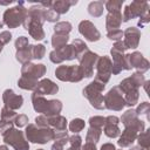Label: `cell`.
<instances>
[{"mask_svg":"<svg viewBox=\"0 0 150 150\" xmlns=\"http://www.w3.org/2000/svg\"><path fill=\"white\" fill-rule=\"evenodd\" d=\"M148 112H149V103L148 102H143L136 110V115H146L148 116Z\"/></svg>","mask_w":150,"mask_h":150,"instance_id":"f35d334b","label":"cell"},{"mask_svg":"<svg viewBox=\"0 0 150 150\" xmlns=\"http://www.w3.org/2000/svg\"><path fill=\"white\" fill-rule=\"evenodd\" d=\"M15 47H16L18 50H21V49H25L26 47H28V40H27V38L20 36V38L15 41Z\"/></svg>","mask_w":150,"mask_h":150,"instance_id":"8d00e7d4","label":"cell"},{"mask_svg":"<svg viewBox=\"0 0 150 150\" xmlns=\"http://www.w3.org/2000/svg\"><path fill=\"white\" fill-rule=\"evenodd\" d=\"M28 122V118L27 116L25 115H19V116H15V124L18 127H23L26 123Z\"/></svg>","mask_w":150,"mask_h":150,"instance_id":"ab89813d","label":"cell"},{"mask_svg":"<svg viewBox=\"0 0 150 150\" xmlns=\"http://www.w3.org/2000/svg\"><path fill=\"white\" fill-rule=\"evenodd\" d=\"M15 116H16L15 112L12 111L11 109H8L7 107H5V108L2 109V111H1V118H2V121L11 122V120H12L13 117H15Z\"/></svg>","mask_w":150,"mask_h":150,"instance_id":"d590c367","label":"cell"},{"mask_svg":"<svg viewBox=\"0 0 150 150\" xmlns=\"http://www.w3.org/2000/svg\"><path fill=\"white\" fill-rule=\"evenodd\" d=\"M101 150H115V146L112 144H110V143H105V144L102 145Z\"/></svg>","mask_w":150,"mask_h":150,"instance_id":"7bdbcfd3","label":"cell"},{"mask_svg":"<svg viewBox=\"0 0 150 150\" xmlns=\"http://www.w3.org/2000/svg\"><path fill=\"white\" fill-rule=\"evenodd\" d=\"M54 130L48 129V128H41L36 129L35 125L29 124L26 128V136L28 141L33 143H46L50 139L54 138Z\"/></svg>","mask_w":150,"mask_h":150,"instance_id":"3957f363","label":"cell"},{"mask_svg":"<svg viewBox=\"0 0 150 150\" xmlns=\"http://www.w3.org/2000/svg\"><path fill=\"white\" fill-rule=\"evenodd\" d=\"M4 102L8 109H18L22 105V96L15 95L13 90L7 89L4 93Z\"/></svg>","mask_w":150,"mask_h":150,"instance_id":"e0dca14e","label":"cell"},{"mask_svg":"<svg viewBox=\"0 0 150 150\" xmlns=\"http://www.w3.org/2000/svg\"><path fill=\"white\" fill-rule=\"evenodd\" d=\"M36 86H38V83H36L35 80L27 79V77H23V76L19 80V87L22 88V89H29L30 90V89L36 88Z\"/></svg>","mask_w":150,"mask_h":150,"instance_id":"484cf974","label":"cell"},{"mask_svg":"<svg viewBox=\"0 0 150 150\" xmlns=\"http://www.w3.org/2000/svg\"><path fill=\"white\" fill-rule=\"evenodd\" d=\"M123 1H107L105 2V7L109 11V13H112V12H120L121 9V6H122Z\"/></svg>","mask_w":150,"mask_h":150,"instance_id":"1f68e13d","label":"cell"},{"mask_svg":"<svg viewBox=\"0 0 150 150\" xmlns=\"http://www.w3.org/2000/svg\"><path fill=\"white\" fill-rule=\"evenodd\" d=\"M118 124V118L116 116H109L105 118V122H104V134L108 136V137H117L120 135V129L117 127Z\"/></svg>","mask_w":150,"mask_h":150,"instance_id":"ac0fdd59","label":"cell"},{"mask_svg":"<svg viewBox=\"0 0 150 150\" xmlns=\"http://www.w3.org/2000/svg\"><path fill=\"white\" fill-rule=\"evenodd\" d=\"M124 36H125V39L123 41V45H124L125 49H128V48H136L138 46L141 33H139V30L137 28H135V27L128 28L124 32Z\"/></svg>","mask_w":150,"mask_h":150,"instance_id":"9a60e30c","label":"cell"},{"mask_svg":"<svg viewBox=\"0 0 150 150\" xmlns=\"http://www.w3.org/2000/svg\"><path fill=\"white\" fill-rule=\"evenodd\" d=\"M59 90L57 86L52 82L50 80H42L40 83H38L36 88H35V91H34V95H38V96H41V95H45V94H48V95H53V94H56Z\"/></svg>","mask_w":150,"mask_h":150,"instance_id":"2e32d148","label":"cell"},{"mask_svg":"<svg viewBox=\"0 0 150 150\" xmlns=\"http://www.w3.org/2000/svg\"><path fill=\"white\" fill-rule=\"evenodd\" d=\"M83 128H84V121L81 120V118H75V120H73V121L70 122V124H69V129H70V131H73V132H79V131H81Z\"/></svg>","mask_w":150,"mask_h":150,"instance_id":"f1b7e54d","label":"cell"},{"mask_svg":"<svg viewBox=\"0 0 150 150\" xmlns=\"http://www.w3.org/2000/svg\"><path fill=\"white\" fill-rule=\"evenodd\" d=\"M0 150H8V149H7L5 145H1V146H0Z\"/></svg>","mask_w":150,"mask_h":150,"instance_id":"ee69618b","label":"cell"},{"mask_svg":"<svg viewBox=\"0 0 150 150\" xmlns=\"http://www.w3.org/2000/svg\"><path fill=\"white\" fill-rule=\"evenodd\" d=\"M68 139L70 142V146L67 150H80V146H81V137L79 135H74V136L69 137Z\"/></svg>","mask_w":150,"mask_h":150,"instance_id":"4dcf8cb0","label":"cell"},{"mask_svg":"<svg viewBox=\"0 0 150 150\" xmlns=\"http://www.w3.org/2000/svg\"><path fill=\"white\" fill-rule=\"evenodd\" d=\"M43 19L45 20H48L50 22H54V21H57L59 20V14L55 13L52 8L43 9Z\"/></svg>","mask_w":150,"mask_h":150,"instance_id":"d6a6232c","label":"cell"},{"mask_svg":"<svg viewBox=\"0 0 150 150\" xmlns=\"http://www.w3.org/2000/svg\"><path fill=\"white\" fill-rule=\"evenodd\" d=\"M149 134H150V130H146L145 132H143L138 136V143H139L141 148L149 149Z\"/></svg>","mask_w":150,"mask_h":150,"instance_id":"836d02e7","label":"cell"},{"mask_svg":"<svg viewBox=\"0 0 150 150\" xmlns=\"http://www.w3.org/2000/svg\"><path fill=\"white\" fill-rule=\"evenodd\" d=\"M46 71V68L43 64H30L27 63L22 67V76L27 77V79H32V80H38L39 77H41Z\"/></svg>","mask_w":150,"mask_h":150,"instance_id":"5bb4252c","label":"cell"},{"mask_svg":"<svg viewBox=\"0 0 150 150\" xmlns=\"http://www.w3.org/2000/svg\"><path fill=\"white\" fill-rule=\"evenodd\" d=\"M4 136V141L8 144H11L12 146L15 148V150H28L29 145L28 143L23 139V134L20 130H15V129H8L7 131H5L2 134Z\"/></svg>","mask_w":150,"mask_h":150,"instance_id":"5b68a950","label":"cell"},{"mask_svg":"<svg viewBox=\"0 0 150 150\" xmlns=\"http://www.w3.org/2000/svg\"><path fill=\"white\" fill-rule=\"evenodd\" d=\"M32 48H33V46H29V47H26L25 49L18 50L16 59L21 63H29V60L33 59V56H32Z\"/></svg>","mask_w":150,"mask_h":150,"instance_id":"603a6c76","label":"cell"},{"mask_svg":"<svg viewBox=\"0 0 150 150\" xmlns=\"http://www.w3.org/2000/svg\"><path fill=\"white\" fill-rule=\"evenodd\" d=\"M137 131L138 130L134 127H125V130L123 131L122 136L120 137L118 145L120 146H129L137 137Z\"/></svg>","mask_w":150,"mask_h":150,"instance_id":"d6986e66","label":"cell"},{"mask_svg":"<svg viewBox=\"0 0 150 150\" xmlns=\"http://www.w3.org/2000/svg\"><path fill=\"white\" fill-rule=\"evenodd\" d=\"M100 135H101V129L90 127L88 135H87V142L88 143H96L100 138Z\"/></svg>","mask_w":150,"mask_h":150,"instance_id":"83f0119b","label":"cell"},{"mask_svg":"<svg viewBox=\"0 0 150 150\" xmlns=\"http://www.w3.org/2000/svg\"><path fill=\"white\" fill-rule=\"evenodd\" d=\"M124 61H125V69H131L132 67H136L141 73H144L149 68V62L138 52H135L132 54L125 55L124 56Z\"/></svg>","mask_w":150,"mask_h":150,"instance_id":"9c48e42d","label":"cell"},{"mask_svg":"<svg viewBox=\"0 0 150 150\" xmlns=\"http://www.w3.org/2000/svg\"><path fill=\"white\" fill-rule=\"evenodd\" d=\"M82 150H96V148H95V144L94 143H86L84 144V146L82 148Z\"/></svg>","mask_w":150,"mask_h":150,"instance_id":"b9f144b4","label":"cell"},{"mask_svg":"<svg viewBox=\"0 0 150 150\" xmlns=\"http://www.w3.org/2000/svg\"><path fill=\"white\" fill-rule=\"evenodd\" d=\"M76 2L77 1H56V2H52L50 8L60 15L62 13H67L69 7L73 5H76Z\"/></svg>","mask_w":150,"mask_h":150,"instance_id":"44dd1931","label":"cell"},{"mask_svg":"<svg viewBox=\"0 0 150 150\" xmlns=\"http://www.w3.org/2000/svg\"><path fill=\"white\" fill-rule=\"evenodd\" d=\"M39 150H42V149H39Z\"/></svg>","mask_w":150,"mask_h":150,"instance_id":"bcb514c9","label":"cell"},{"mask_svg":"<svg viewBox=\"0 0 150 150\" xmlns=\"http://www.w3.org/2000/svg\"><path fill=\"white\" fill-rule=\"evenodd\" d=\"M148 13V2H141V1H134L131 5L127 6L123 14V21H128L135 16H142L143 14Z\"/></svg>","mask_w":150,"mask_h":150,"instance_id":"8fae6325","label":"cell"},{"mask_svg":"<svg viewBox=\"0 0 150 150\" xmlns=\"http://www.w3.org/2000/svg\"><path fill=\"white\" fill-rule=\"evenodd\" d=\"M68 39H69V38H68L67 34H56V33H55V34L53 35L52 43H53V46H54L56 49H59V48H62V47L66 46Z\"/></svg>","mask_w":150,"mask_h":150,"instance_id":"cb8c5ba5","label":"cell"},{"mask_svg":"<svg viewBox=\"0 0 150 150\" xmlns=\"http://www.w3.org/2000/svg\"><path fill=\"white\" fill-rule=\"evenodd\" d=\"M45 46L43 45H38V46H33L32 48V56L34 59H42L45 55Z\"/></svg>","mask_w":150,"mask_h":150,"instance_id":"f546056e","label":"cell"},{"mask_svg":"<svg viewBox=\"0 0 150 150\" xmlns=\"http://www.w3.org/2000/svg\"><path fill=\"white\" fill-rule=\"evenodd\" d=\"M79 30L89 41H97L101 38L100 32L90 21H82L79 26Z\"/></svg>","mask_w":150,"mask_h":150,"instance_id":"4fadbf2b","label":"cell"},{"mask_svg":"<svg viewBox=\"0 0 150 150\" xmlns=\"http://www.w3.org/2000/svg\"><path fill=\"white\" fill-rule=\"evenodd\" d=\"M27 16V9L23 7V2L20 1L18 6L9 8L4 14V21L9 28L18 27L20 23H23Z\"/></svg>","mask_w":150,"mask_h":150,"instance_id":"7a4b0ae2","label":"cell"},{"mask_svg":"<svg viewBox=\"0 0 150 150\" xmlns=\"http://www.w3.org/2000/svg\"><path fill=\"white\" fill-rule=\"evenodd\" d=\"M54 30L56 34H67L71 30V25L69 22H59L55 25Z\"/></svg>","mask_w":150,"mask_h":150,"instance_id":"4316f807","label":"cell"},{"mask_svg":"<svg viewBox=\"0 0 150 150\" xmlns=\"http://www.w3.org/2000/svg\"><path fill=\"white\" fill-rule=\"evenodd\" d=\"M104 100H105V107L110 110H121L125 105V101L118 87H114L112 89H110L109 93L105 95Z\"/></svg>","mask_w":150,"mask_h":150,"instance_id":"ba28073f","label":"cell"},{"mask_svg":"<svg viewBox=\"0 0 150 150\" xmlns=\"http://www.w3.org/2000/svg\"><path fill=\"white\" fill-rule=\"evenodd\" d=\"M122 35H123V33H122V30H120V29L109 30L108 34H107V36H108L110 40H121V39H122Z\"/></svg>","mask_w":150,"mask_h":150,"instance_id":"74e56055","label":"cell"},{"mask_svg":"<svg viewBox=\"0 0 150 150\" xmlns=\"http://www.w3.org/2000/svg\"><path fill=\"white\" fill-rule=\"evenodd\" d=\"M32 100H33V105H34V109L39 112H43L46 114L47 116H54V115H57L61 109H62V104L60 101L57 100H53V101H47L45 100L43 97L41 96H38V95H34L32 96Z\"/></svg>","mask_w":150,"mask_h":150,"instance_id":"6da1fadb","label":"cell"},{"mask_svg":"<svg viewBox=\"0 0 150 150\" xmlns=\"http://www.w3.org/2000/svg\"><path fill=\"white\" fill-rule=\"evenodd\" d=\"M76 57V52L71 46H64L50 53V60L54 63H60L63 60H73Z\"/></svg>","mask_w":150,"mask_h":150,"instance_id":"7c38bea8","label":"cell"},{"mask_svg":"<svg viewBox=\"0 0 150 150\" xmlns=\"http://www.w3.org/2000/svg\"><path fill=\"white\" fill-rule=\"evenodd\" d=\"M11 38H12V35H11L9 32H2V33L0 34V41L2 42V45L8 43V42L11 41Z\"/></svg>","mask_w":150,"mask_h":150,"instance_id":"60d3db41","label":"cell"},{"mask_svg":"<svg viewBox=\"0 0 150 150\" xmlns=\"http://www.w3.org/2000/svg\"><path fill=\"white\" fill-rule=\"evenodd\" d=\"M55 143L52 146V150H63V145L68 142V135L64 131H59L56 135H54Z\"/></svg>","mask_w":150,"mask_h":150,"instance_id":"7402d4cb","label":"cell"},{"mask_svg":"<svg viewBox=\"0 0 150 150\" xmlns=\"http://www.w3.org/2000/svg\"><path fill=\"white\" fill-rule=\"evenodd\" d=\"M77 59L81 63L80 68L83 73V76L86 77H90L93 75V69H94V64L95 61L98 59V55L95 53H91L90 50L86 49L84 52H82L81 54L77 55Z\"/></svg>","mask_w":150,"mask_h":150,"instance_id":"52a82bcc","label":"cell"},{"mask_svg":"<svg viewBox=\"0 0 150 150\" xmlns=\"http://www.w3.org/2000/svg\"><path fill=\"white\" fill-rule=\"evenodd\" d=\"M121 22H122V14H121V12L109 13L108 16H107V29H108V32L117 29L120 27Z\"/></svg>","mask_w":150,"mask_h":150,"instance_id":"ffe728a7","label":"cell"},{"mask_svg":"<svg viewBox=\"0 0 150 150\" xmlns=\"http://www.w3.org/2000/svg\"><path fill=\"white\" fill-rule=\"evenodd\" d=\"M88 11L90 13V15L93 16H100L103 12V2L101 1H94L90 2L88 6Z\"/></svg>","mask_w":150,"mask_h":150,"instance_id":"d4e9b609","label":"cell"},{"mask_svg":"<svg viewBox=\"0 0 150 150\" xmlns=\"http://www.w3.org/2000/svg\"><path fill=\"white\" fill-rule=\"evenodd\" d=\"M89 122H90V127L101 129V128L104 125L105 118H103V117H101V116H95V117H91V118L89 120Z\"/></svg>","mask_w":150,"mask_h":150,"instance_id":"e575fe53","label":"cell"},{"mask_svg":"<svg viewBox=\"0 0 150 150\" xmlns=\"http://www.w3.org/2000/svg\"><path fill=\"white\" fill-rule=\"evenodd\" d=\"M103 89H104V84H102L97 81H94L88 87H86V89L83 90V95L90 101L93 107H95L97 109H102L103 108V97L101 95V91Z\"/></svg>","mask_w":150,"mask_h":150,"instance_id":"277c9868","label":"cell"},{"mask_svg":"<svg viewBox=\"0 0 150 150\" xmlns=\"http://www.w3.org/2000/svg\"><path fill=\"white\" fill-rule=\"evenodd\" d=\"M55 74L57 79H60L61 81L77 82L83 77V73L79 66H60L55 70Z\"/></svg>","mask_w":150,"mask_h":150,"instance_id":"8992f818","label":"cell"},{"mask_svg":"<svg viewBox=\"0 0 150 150\" xmlns=\"http://www.w3.org/2000/svg\"><path fill=\"white\" fill-rule=\"evenodd\" d=\"M111 74V62L109 60V57L107 56H102L98 59L97 62V74H96V80L97 82L105 84L110 77Z\"/></svg>","mask_w":150,"mask_h":150,"instance_id":"30bf717a","label":"cell"},{"mask_svg":"<svg viewBox=\"0 0 150 150\" xmlns=\"http://www.w3.org/2000/svg\"><path fill=\"white\" fill-rule=\"evenodd\" d=\"M1 27H2V23H1V22H0V28H1Z\"/></svg>","mask_w":150,"mask_h":150,"instance_id":"f6af8a7d","label":"cell"}]
</instances>
